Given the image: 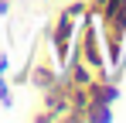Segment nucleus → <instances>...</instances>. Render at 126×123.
<instances>
[{
  "label": "nucleus",
  "mask_w": 126,
  "mask_h": 123,
  "mask_svg": "<svg viewBox=\"0 0 126 123\" xmlns=\"http://www.w3.org/2000/svg\"><path fill=\"white\" fill-rule=\"evenodd\" d=\"M68 38H72V20L65 17L58 20V31H55V48H68Z\"/></svg>",
  "instance_id": "nucleus-1"
}]
</instances>
